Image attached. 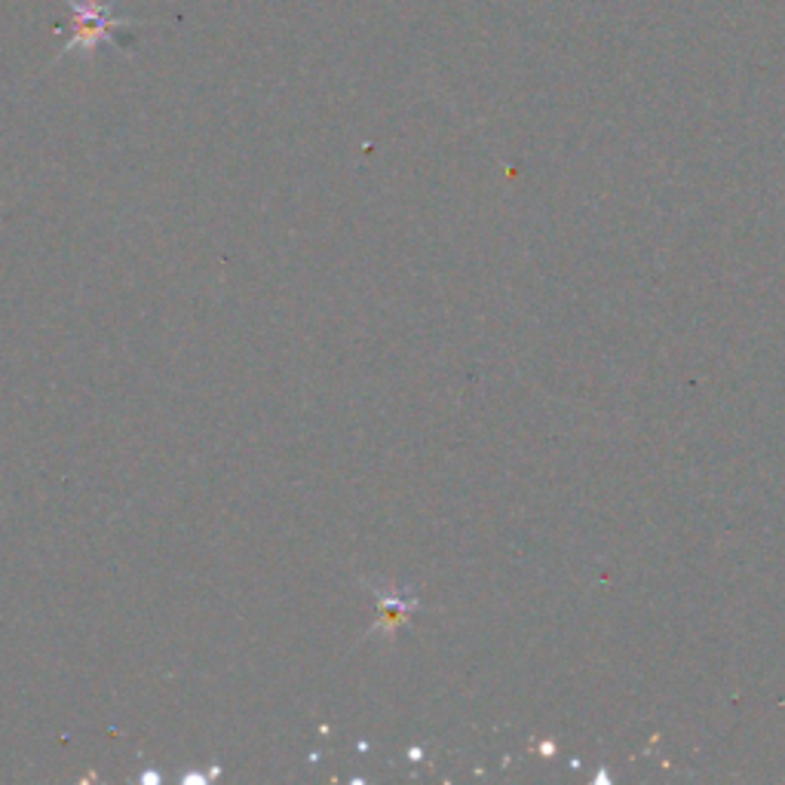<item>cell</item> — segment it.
<instances>
[{"label": "cell", "mask_w": 785, "mask_h": 785, "mask_svg": "<svg viewBox=\"0 0 785 785\" xmlns=\"http://www.w3.org/2000/svg\"><path fill=\"white\" fill-rule=\"evenodd\" d=\"M71 10V37L62 55L71 52H92L108 40H114V32L141 25V18L114 16L117 0H65Z\"/></svg>", "instance_id": "obj_1"}, {"label": "cell", "mask_w": 785, "mask_h": 785, "mask_svg": "<svg viewBox=\"0 0 785 785\" xmlns=\"http://www.w3.org/2000/svg\"><path fill=\"white\" fill-rule=\"evenodd\" d=\"M377 596V623L375 632L392 635L399 626L409 623V616L418 608V596H411L406 589H375Z\"/></svg>", "instance_id": "obj_2"}]
</instances>
